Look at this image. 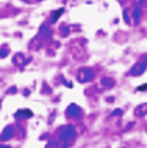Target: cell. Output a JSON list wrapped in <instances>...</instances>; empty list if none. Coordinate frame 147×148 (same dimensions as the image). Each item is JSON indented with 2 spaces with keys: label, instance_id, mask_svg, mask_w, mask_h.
I'll return each mask as SVG.
<instances>
[{
  "label": "cell",
  "instance_id": "18",
  "mask_svg": "<svg viewBox=\"0 0 147 148\" xmlns=\"http://www.w3.org/2000/svg\"><path fill=\"white\" fill-rule=\"evenodd\" d=\"M144 89H147V85L145 84L144 86H142V87H139V88H137V90H144Z\"/></svg>",
  "mask_w": 147,
  "mask_h": 148
},
{
  "label": "cell",
  "instance_id": "17",
  "mask_svg": "<svg viewBox=\"0 0 147 148\" xmlns=\"http://www.w3.org/2000/svg\"><path fill=\"white\" fill-rule=\"evenodd\" d=\"M16 87H11L9 91H8V93H10V95H13V93H16Z\"/></svg>",
  "mask_w": 147,
  "mask_h": 148
},
{
  "label": "cell",
  "instance_id": "15",
  "mask_svg": "<svg viewBox=\"0 0 147 148\" xmlns=\"http://www.w3.org/2000/svg\"><path fill=\"white\" fill-rule=\"evenodd\" d=\"M123 18H124V21L126 23H130V18H128V14H127V9L123 10Z\"/></svg>",
  "mask_w": 147,
  "mask_h": 148
},
{
  "label": "cell",
  "instance_id": "9",
  "mask_svg": "<svg viewBox=\"0 0 147 148\" xmlns=\"http://www.w3.org/2000/svg\"><path fill=\"white\" fill-rule=\"evenodd\" d=\"M101 84L103 85V87L110 89V88H112V87H114L115 81L112 79V78H110V77H103V78L101 79Z\"/></svg>",
  "mask_w": 147,
  "mask_h": 148
},
{
  "label": "cell",
  "instance_id": "7",
  "mask_svg": "<svg viewBox=\"0 0 147 148\" xmlns=\"http://www.w3.org/2000/svg\"><path fill=\"white\" fill-rule=\"evenodd\" d=\"M134 114L138 117H143L147 114V103H142L135 108Z\"/></svg>",
  "mask_w": 147,
  "mask_h": 148
},
{
  "label": "cell",
  "instance_id": "12",
  "mask_svg": "<svg viewBox=\"0 0 147 148\" xmlns=\"http://www.w3.org/2000/svg\"><path fill=\"white\" fill-rule=\"evenodd\" d=\"M64 12V9H60V10H57V11H55V12H53V22H55L56 20H57L59 16H62V13Z\"/></svg>",
  "mask_w": 147,
  "mask_h": 148
},
{
  "label": "cell",
  "instance_id": "10",
  "mask_svg": "<svg viewBox=\"0 0 147 148\" xmlns=\"http://www.w3.org/2000/svg\"><path fill=\"white\" fill-rule=\"evenodd\" d=\"M32 112H30V110H19L14 114V117H26V116H32Z\"/></svg>",
  "mask_w": 147,
  "mask_h": 148
},
{
  "label": "cell",
  "instance_id": "8",
  "mask_svg": "<svg viewBox=\"0 0 147 148\" xmlns=\"http://www.w3.org/2000/svg\"><path fill=\"white\" fill-rule=\"evenodd\" d=\"M12 62H13V64L18 65V66H22V65L27 64L26 62H24V56H23L21 53L16 54V55H14V57H13V59H12Z\"/></svg>",
  "mask_w": 147,
  "mask_h": 148
},
{
  "label": "cell",
  "instance_id": "1",
  "mask_svg": "<svg viewBox=\"0 0 147 148\" xmlns=\"http://www.w3.org/2000/svg\"><path fill=\"white\" fill-rule=\"evenodd\" d=\"M77 133L73 125H65L62 126L57 132L58 140L63 144L64 147H68L69 144H71L76 139Z\"/></svg>",
  "mask_w": 147,
  "mask_h": 148
},
{
  "label": "cell",
  "instance_id": "5",
  "mask_svg": "<svg viewBox=\"0 0 147 148\" xmlns=\"http://www.w3.org/2000/svg\"><path fill=\"white\" fill-rule=\"evenodd\" d=\"M14 135V127L12 125H8L7 127H5L3 132L1 133V136H0V140L1 142H5V140H9L10 138L13 137Z\"/></svg>",
  "mask_w": 147,
  "mask_h": 148
},
{
  "label": "cell",
  "instance_id": "4",
  "mask_svg": "<svg viewBox=\"0 0 147 148\" xmlns=\"http://www.w3.org/2000/svg\"><path fill=\"white\" fill-rule=\"evenodd\" d=\"M66 116L71 117V119H81L82 117V111L77 104L71 103L66 109Z\"/></svg>",
  "mask_w": 147,
  "mask_h": 148
},
{
  "label": "cell",
  "instance_id": "14",
  "mask_svg": "<svg viewBox=\"0 0 147 148\" xmlns=\"http://www.w3.org/2000/svg\"><path fill=\"white\" fill-rule=\"evenodd\" d=\"M122 114H123V111H122L121 109H115L114 111L112 112V115L113 116H121Z\"/></svg>",
  "mask_w": 147,
  "mask_h": 148
},
{
  "label": "cell",
  "instance_id": "3",
  "mask_svg": "<svg viewBox=\"0 0 147 148\" xmlns=\"http://www.w3.org/2000/svg\"><path fill=\"white\" fill-rule=\"evenodd\" d=\"M95 78V73L91 68H87V67H82L78 70L77 74V80L79 82L84 84V82H88L90 80Z\"/></svg>",
  "mask_w": 147,
  "mask_h": 148
},
{
  "label": "cell",
  "instance_id": "19",
  "mask_svg": "<svg viewBox=\"0 0 147 148\" xmlns=\"http://www.w3.org/2000/svg\"><path fill=\"white\" fill-rule=\"evenodd\" d=\"M0 148H10V146H3L2 145V146H0Z\"/></svg>",
  "mask_w": 147,
  "mask_h": 148
},
{
  "label": "cell",
  "instance_id": "6",
  "mask_svg": "<svg viewBox=\"0 0 147 148\" xmlns=\"http://www.w3.org/2000/svg\"><path fill=\"white\" fill-rule=\"evenodd\" d=\"M37 36H41L44 40H48L52 36V30L48 27V25L46 24H43L42 27H40V32H38V35Z\"/></svg>",
  "mask_w": 147,
  "mask_h": 148
},
{
  "label": "cell",
  "instance_id": "13",
  "mask_svg": "<svg viewBox=\"0 0 147 148\" xmlns=\"http://www.w3.org/2000/svg\"><path fill=\"white\" fill-rule=\"evenodd\" d=\"M8 54H9V49H8V48H1V49H0V58L7 57Z\"/></svg>",
  "mask_w": 147,
  "mask_h": 148
},
{
  "label": "cell",
  "instance_id": "11",
  "mask_svg": "<svg viewBox=\"0 0 147 148\" xmlns=\"http://www.w3.org/2000/svg\"><path fill=\"white\" fill-rule=\"evenodd\" d=\"M142 16V9L141 7H135V9L133 11V18H134V22L137 23L139 21V18Z\"/></svg>",
  "mask_w": 147,
  "mask_h": 148
},
{
  "label": "cell",
  "instance_id": "16",
  "mask_svg": "<svg viewBox=\"0 0 147 148\" xmlns=\"http://www.w3.org/2000/svg\"><path fill=\"white\" fill-rule=\"evenodd\" d=\"M60 30L63 31V35H64V36L68 35V33H69V29H68V27H66V25H63V27H60Z\"/></svg>",
  "mask_w": 147,
  "mask_h": 148
},
{
  "label": "cell",
  "instance_id": "2",
  "mask_svg": "<svg viewBox=\"0 0 147 148\" xmlns=\"http://www.w3.org/2000/svg\"><path fill=\"white\" fill-rule=\"evenodd\" d=\"M147 68V54H144L141 59L137 62L133 67L131 68V70L128 71V75L131 76H141L145 73V70Z\"/></svg>",
  "mask_w": 147,
  "mask_h": 148
}]
</instances>
